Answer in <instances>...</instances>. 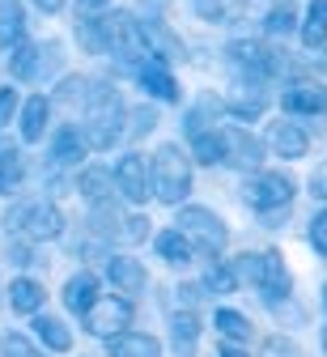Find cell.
I'll list each match as a JSON object with an SVG mask.
<instances>
[{"mask_svg": "<svg viewBox=\"0 0 327 357\" xmlns=\"http://www.w3.org/2000/svg\"><path fill=\"white\" fill-rule=\"evenodd\" d=\"M123 119H128V111H123L119 89H115L111 81H98V85L89 81L85 123H77L81 137H85V145H89V149H115V141L123 137Z\"/></svg>", "mask_w": 327, "mask_h": 357, "instance_id": "6da1fadb", "label": "cell"}, {"mask_svg": "<svg viewBox=\"0 0 327 357\" xmlns=\"http://www.w3.org/2000/svg\"><path fill=\"white\" fill-rule=\"evenodd\" d=\"M149 192L174 208L192 196V158L178 145H158V153L149 158Z\"/></svg>", "mask_w": 327, "mask_h": 357, "instance_id": "7a4b0ae2", "label": "cell"}, {"mask_svg": "<svg viewBox=\"0 0 327 357\" xmlns=\"http://www.w3.org/2000/svg\"><path fill=\"white\" fill-rule=\"evenodd\" d=\"M5 226H9V234H22L30 243H52L64 234V213L47 200H22L5 213Z\"/></svg>", "mask_w": 327, "mask_h": 357, "instance_id": "3957f363", "label": "cell"}, {"mask_svg": "<svg viewBox=\"0 0 327 357\" xmlns=\"http://www.w3.org/2000/svg\"><path fill=\"white\" fill-rule=\"evenodd\" d=\"M174 230L192 243L196 251H204L208 259H217L229 243V230H225V221L213 213V208H200V204H178V221H174Z\"/></svg>", "mask_w": 327, "mask_h": 357, "instance_id": "277c9868", "label": "cell"}, {"mask_svg": "<svg viewBox=\"0 0 327 357\" xmlns=\"http://www.w3.org/2000/svg\"><path fill=\"white\" fill-rule=\"evenodd\" d=\"M294 192H298V183H294V178H289L285 170H251V174L243 178V188H238L243 204H251L255 213L289 208Z\"/></svg>", "mask_w": 327, "mask_h": 357, "instance_id": "5b68a950", "label": "cell"}, {"mask_svg": "<svg viewBox=\"0 0 327 357\" xmlns=\"http://www.w3.org/2000/svg\"><path fill=\"white\" fill-rule=\"evenodd\" d=\"M81 324H85L89 336H102V340L115 336V332H123L132 324V298H123V294H98V302L81 315Z\"/></svg>", "mask_w": 327, "mask_h": 357, "instance_id": "8992f818", "label": "cell"}, {"mask_svg": "<svg viewBox=\"0 0 327 357\" xmlns=\"http://www.w3.org/2000/svg\"><path fill=\"white\" fill-rule=\"evenodd\" d=\"M264 158H268V145L259 137H251L247 128H221V162L234 166V170H264Z\"/></svg>", "mask_w": 327, "mask_h": 357, "instance_id": "52a82bcc", "label": "cell"}, {"mask_svg": "<svg viewBox=\"0 0 327 357\" xmlns=\"http://www.w3.org/2000/svg\"><path fill=\"white\" fill-rule=\"evenodd\" d=\"M115 192L128 200V204H145L153 192H149V162L140 158V153H123L115 162Z\"/></svg>", "mask_w": 327, "mask_h": 357, "instance_id": "ba28073f", "label": "cell"}, {"mask_svg": "<svg viewBox=\"0 0 327 357\" xmlns=\"http://www.w3.org/2000/svg\"><path fill=\"white\" fill-rule=\"evenodd\" d=\"M229 60L238 64V68H247V73H255V77H268V73H280V56L285 52H276V47H268V43H259V38H234L229 43Z\"/></svg>", "mask_w": 327, "mask_h": 357, "instance_id": "9c48e42d", "label": "cell"}, {"mask_svg": "<svg viewBox=\"0 0 327 357\" xmlns=\"http://www.w3.org/2000/svg\"><path fill=\"white\" fill-rule=\"evenodd\" d=\"M289 268L280 259V251H259V268H255V289L276 306L280 298H289Z\"/></svg>", "mask_w": 327, "mask_h": 357, "instance_id": "30bf717a", "label": "cell"}, {"mask_svg": "<svg viewBox=\"0 0 327 357\" xmlns=\"http://www.w3.org/2000/svg\"><path fill=\"white\" fill-rule=\"evenodd\" d=\"M280 107L289 115H323L327 111V85L323 81H289L280 89Z\"/></svg>", "mask_w": 327, "mask_h": 357, "instance_id": "8fae6325", "label": "cell"}, {"mask_svg": "<svg viewBox=\"0 0 327 357\" xmlns=\"http://www.w3.org/2000/svg\"><path fill=\"white\" fill-rule=\"evenodd\" d=\"M132 73H136L140 89H145L149 98H158V102H178V98H183V94H178V81H174V73H170L166 64L140 60V64H132Z\"/></svg>", "mask_w": 327, "mask_h": 357, "instance_id": "7c38bea8", "label": "cell"}, {"mask_svg": "<svg viewBox=\"0 0 327 357\" xmlns=\"http://www.w3.org/2000/svg\"><path fill=\"white\" fill-rule=\"evenodd\" d=\"M47 123H52V98H47V94L22 98V107H17V132H22L26 145H38L47 137Z\"/></svg>", "mask_w": 327, "mask_h": 357, "instance_id": "4fadbf2b", "label": "cell"}, {"mask_svg": "<svg viewBox=\"0 0 327 357\" xmlns=\"http://www.w3.org/2000/svg\"><path fill=\"white\" fill-rule=\"evenodd\" d=\"M107 281H111L123 298H136V294H145L149 273H145V264L132 259V255H111V259H107Z\"/></svg>", "mask_w": 327, "mask_h": 357, "instance_id": "5bb4252c", "label": "cell"}, {"mask_svg": "<svg viewBox=\"0 0 327 357\" xmlns=\"http://www.w3.org/2000/svg\"><path fill=\"white\" fill-rule=\"evenodd\" d=\"M268 145H272V153L276 158H285V162H298V158H306V149H310V137L298 128V123H289V119H276V123H268Z\"/></svg>", "mask_w": 327, "mask_h": 357, "instance_id": "9a60e30c", "label": "cell"}, {"mask_svg": "<svg viewBox=\"0 0 327 357\" xmlns=\"http://www.w3.org/2000/svg\"><path fill=\"white\" fill-rule=\"evenodd\" d=\"M107 357H162V340L149 332L123 328V332L107 336Z\"/></svg>", "mask_w": 327, "mask_h": 357, "instance_id": "2e32d148", "label": "cell"}, {"mask_svg": "<svg viewBox=\"0 0 327 357\" xmlns=\"http://www.w3.org/2000/svg\"><path fill=\"white\" fill-rule=\"evenodd\" d=\"M98 294H102V281L81 268V273H73V277L64 281V294H60V298H64V306L73 310V315H85V310L98 302Z\"/></svg>", "mask_w": 327, "mask_h": 357, "instance_id": "e0dca14e", "label": "cell"}, {"mask_svg": "<svg viewBox=\"0 0 327 357\" xmlns=\"http://www.w3.org/2000/svg\"><path fill=\"white\" fill-rule=\"evenodd\" d=\"M77 192H81L89 204H111V200H115V174H111L107 166H81Z\"/></svg>", "mask_w": 327, "mask_h": 357, "instance_id": "ac0fdd59", "label": "cell"}, {"mask_svg": "<svg viewBox=\"0 0 327 357\" xmlns=\"http://www.w3.org/2000/svg\"><path fill=\"white\" fill-rule=\"evenodd\" d=\"M85 153H89V145H85V137H81L77 123H64L56 137H52V162L56 166H81Z\"/></svg>", "mask_w": 327, "mask_h": 357, "instance_id": "d6986e66", "label": "cell"}, {"mask_svg": "<svg viewBox=\"0 0 327 357\" xmlns=\"http://www.w3.org/2000/svg\"><path fill=\"white\" fill-rule=\"evenodd\" d=\"M9 306H13V315H38L43 310V302H47V289H43V281H34V277H17L9 289Z\"/></svg>", "mask_w": 327, "mask_h": 357, "instance_id": "ffe728a7", "label": "cell"}, {"mask_svg": "<svg viewBox=\"0 0 327 357\" xmlns=\"http://www.w3.org/2000/svg\"><path fill=\"white\" fill-rule=\"evenodd\" d=\"M26 43V5L22 0H0V47L13 52Z\"/></svg>", "mask_w": 327, "mask_h": 357, "instance_id": "44dd1931", "label": "cell"}, {"mask_svg": "<svg viewBox=\"0 0 327 357\" xmlns=\"http://www.w3.org/2000/svg\"><path fill=\"white\" fill-rule=\"evenodd\" d=\"M153 251H158L170 268H187V264L196 259V247L187 243L174 226H170V230H162V234H153Z\"/></svg>", "mask_w": 327, "mask_h": 357, "instance_id": "7402d4cb", "label": "cell"}, {"mask_svg": "<svg viewBox=\"0 0 327 357\" xmlns=\"http://www.w3.org/2000/svg\"><path fill=\"white\" fill-rule=\"evenodd\" d=\"M34 336L43 340V349L47 353H68L73 349V332H68V324L64 319H56V315H34Z\"/></svg>", "mask_w": 327, "mask_h": 357, "instance_id": "603a6c76", "label": "cell"}, {"mask_svg": "<svg viewBox=\"0 0 327 357\" xmlns=\"http://www.w3.org/2000/svg\"><path fill=\"white\" fill-rule=\"evenodd\" d=\"M200 315H196V310L192 306H187V310H174V315H170V340H174V349L178 353H192L196 349V340H200Z\"/></svg>", "mask_w": 327, "mask_h": 357, "instance_id": "cb8c5ba5", "label": "cell"}, {"mask_svg": "<svg viewBox=\"0 0 327 357\" xmlns=\"http://www.w3.org/2000/svg\"><path fill=\"white\" fill-rule=\"evenodd\" d=\"M298 34H302V43H306L310 52L323 47V43H327V0H310V9H306Z\"/></svg>", "mask_w": 327, "mask_h": 357, "instance_id": "d4e9b609", "label": "cell"}, {"mask_svg": "<svg viewBox=\"0 0 327 357\" xmlns=\"http://www.w3.org/2000/svg\"><path fill=\"white\" fill-rule=\"evenodd\" d=\"M213 328L221 332V340H234V344H247V340H251V319L243 315V310L217 306V315H213Z\"/></svg>", "mask_w": 327, "mask_h": 357, "instance_id": "484cf974", "label": "cell"}, {"mask_svg": "<svg viewBox=\"0 0 327 357\" xmlns=\"http://www.w3.org/2000/svg\"><path fill=\"white\" fill-rule=\"evenodd\" d=\"M26 183V158L17 149H0V196H17Z\"/></svg>", "mask_w": 327, "mask_h": 357, "instance_id": "4316f807", "label": "cell"}, {"mask_svg": "<svg viewBox=\"0 0 327 357\" xmlns=\"http://www.w3.org/2000/svg\"><path fill=\"white\" fill-rule=\"evenodd\" d=\"M38 56H43V47L38 43H17L13 47V56H9V73H13V81H34L38 77Z\"/></svg>", "mask_w": 327, "mask_h": 357, "instance_id": "83f0119b", "label": "cell"}, {"mask_svg": "<svg viewBox=\"0 0 327 357\" xmlns=\"http://www.w3.org/2000/svg\"><path fill=\"white\" fill-rule=\"evenodd\" d=\"M192 162L200 166H217L221 162V128H204V132H192Z\"/></svg>", "mask_w": 327, "mask_h": 357, "instance_id": "f1b7e54d", "label": "cell"}, {"mask_svg": "<svg viewBox=\"0 0 327 357\" xmlns=\"http://www.w3.org/2000/svg\"><path fill=\"white\" fill-rule=\"evenodd\" d=\"M229 111L238 115V119H255L259 111H264V89H255V85H238L229 94Z\"/></svg>", "mask_w": 327, "mask_h": 357, "instance_id": "f546056e", "label": "cell"}, {"mask_svg": "<svg viewBox=\"0 0 327 357\" xmlns=\"http://www.w3.org/2000/svg\"><path fill=\"white\" fill-rule=\"evenodd\" d=\"M85 98H89V81L73 73V77H60L56 94H52V107H56V102H64V107H85Z\"/></svg>", "mask_w": 327, "mask_h": 357, "instance_id": "4dcf8cb0", "label": "cell"}, {"mask_svg": "<svg viewBox=\"0 0 327 357\" xmlns=\"http://www.w3.org/2000/svg\"><path fill=\"white\" fill-rule=\"evenodd\" d=\"M93 213H89V226H93V234L98 238H115L119 234V226H123V217L115 213V204H89Z\"/></svg>", "mask_w": 327, "mask_h": 357, "instance_id": "1f68e13d", "label": "cell"}, {"mask_svg": "<svg viewBox=\"0 0 327 357\" xmlns=\"http://www.w3.org/2000/svg\"><path fill=\"white\" fill-rule=\"evenodd\" d=\"M200 285H204V294H234V285H238V277H234V268H229V264L213 259Z\"/></svg>", "mask_w": 327, "mask_h": 357, "instance_id": "d6a6232c", "label": "cell"}, {"mask_svg": "<svg viewBox=\"0 0 327 357\" xmlns=\"http://www.w3.org/2000/svg\"><path fill=\"white\" fill-rule=\"evenodd\" d=\"M0 357H47L30 336H22V332H5L0 336Z\"/></svg>", "mask_w": 327, "mask_h": 357, "instance_id": "836d02e7", "label": "cell"}, {"mask_svg": "<svg viewBox=\"0 0 327 357\" xmlns=\"http://www.w3.org/2000/svg\"><path fill=\"white\" fill-rule=\"evenodd\" d=\"M264 26H268V34H294L298 30V13L289 5H276V9H268Z\"/></svg>", "mask_w": 327, "mask_h": 357, "instance_id": "e575fe53", "label": "cell"}, {"mask_svg": "<svg viewBox=\"0 0 327 357\" xmlns=\"http://www.w3.org/2000/svg\"><path fill=\"white\" fill-rule=\"evenodd\" d=\"M234 9H238V0H196V13L204 22H225Z\"/></svg>", "mask_w": 327, "mask_h": 357, "instance_id": "d590c367", "label": "cell"}, {"mask_svg": "<svg viewBox=\"0 0 327 357\" xmlns=\"http://www.w3.org/2000/svg\"><path fill=\"white\" fill-rule=\"evenodd\" d=\"M119 238H123V243H145V238H149V217H140V213L123 217V226H119Z\"/></svg>", "mask_w": 327, "mask_h": 357, "instance_id": "8d00e7d4", "label": "cell"}, {"mask_svg": "<svg viewBox=\"0 0 327 357\" xmlns=\"http://www.w3.org/2000/svg\"><path fill=\"white\" fill-rule=\"evenodd\" d=\"M259 357H306V353H302V349H298V344H294L289 336H268V340H264V353H259Z\"/></svg>", "mask_w": 327, "mask_h": 357, "instance_id": "74e56055", "label": "cell"}, {"mask_svg": "<svg viewBox=\"0 0 327 357\" xmlns=\"http://www.w3.org/2000/svg\"><path fill=\"white\" fill-rule=\"evenodd\" d=\"M17 107H22V98H17V89H13V85H0V132H5V128L13 123Z\"/></svg>", "mask_w": 327, "mask_h": 357, "instance_id": "f35d334b", "label": "cell"}, {"mask_svg": "<svg viewBox=\"0 0 327 357\" xmlns=\"http://www.w3.org/2000/svg\"><path fill=\"white\" fill-rule=\"evenodd\" d=\"M153 128H158V111L140 107V111L132 115V137H145V132H153Z\"/></svg>", "mask_w": 327, "mask_h": 357, "instance_id": "ab89813d", "label": "cell"}, {"mask_svg": "<svg viewBox=\"0 0 327 357\" xmlns=\"http://www.w3.org/2000/svg\"><path fill=\"white\" fill-rule=\"evenodd\" d=\"M310 243H314V251H319V255H327V208L310 221Z\"/></svg>", "mask_w": 327, "mask_h": 357, "instance_id": "60d3db41", "label": "cell"}, {"mask_svg": "<svg viewBox=\"0 0 327 357\" xmlns=\"http://www.w3.org/2000/svg\"><path fill=\"white\" fill-rule=\"evenodd\" d=\"M310 192H314L319 200H327V166H319V170L310 174Z\"/></svg>", "mask_w": 327, "mask_h": 357, "instance_id": "b9f144b4", "label": "cell"}, {"mask_svg": "<svg viewBox=\"0 0 327 357\" xmlns=\"http://www.w3.org/2000/svg\"><path fill=\"white\" fill-rule=\"evenodd\" d=\"M217 353H221V357H251V353H247V344H234V340H221V344H217Z\"/></svg>", "mask_w": 327, "mask_h": 357, "instance_id": "7bdbcfd3", "label": "cell"}, {"mask_svg": "<svg viewBox=\"0 0 327 357\" xmlns=\"http://www.w3.org/2000/svg\"><path fill=\"white\" fill-rule=\"evenodd\" d=\"M34 9H43V13H60L64 9V0H30Z\"/></svg>", "mask_w": 327, "mask_h": 357, "instance_id": "ee69618b", "label": "cell"}, {"mask_svg": "<svg viewBox=\"0 0 327 357\" xmlns=\"http://www.w3.org/2000/svg\"><path fill=\"white\" fill-rule=\"evenodd\" d=\"M77 5H81L85 13H102V9L111 5V0H77Z\"/></svg>", "mask_w": 327, "mask_h": 357, "instance_id": "f6af8a7d", "label": "cell"}, {"mask_svg": "<svg viewBox=\"0 0 327 357\" xmlns=\"http://www.w3.org/2000/svg\"><path fill=\"white\" fill-rule=\"evenodd\" d=\"M314 68H319V73H327V43H323L319 56H314Z\"/></svg>", "mask_w": 327, "mask_h": 357, "instance_id": "bcb514c9", "label": "cell"}, {"mask_svg": "<svg viewBox=\"0 0 327 357\" xmlns=\"http://www.w3.org/2000/svg\"><path fill=\"white\" fill-rule=\"evenodd\" d=\"M268 5H272V9H276V5H289V0H268Z\"/></svg>", "mask_w": 327, "mask_h": 357, "instance_id": "7dc6e473", "label": "cell"}, {"mask_svg": "<svg viewBox=\"0 0 327 357\" xmlns=\"http://www.w3.org/2000/svg\"><path fill=\"white\" fill-rule=\"evenodd\" d=\"M323 310H327V285H323Z\"/></svg>", "mask_w": 327, "mask_h": 357, "instance_id": "c3c4849f", "label": "cell"}, {"mask_svg": "<svg viewBox=\"0 0 327 357\" xmlns=\"http://www.w3.org/2000/svg\"><path fill=\"white\" fill-rule=\"evenodd\" d=\"M323 353H327V328H323Z\"/></svg>", "mask_w": 327, "mask_h": 357, "instance_id": "681fc988", "label": "cell"}]
</instances>
